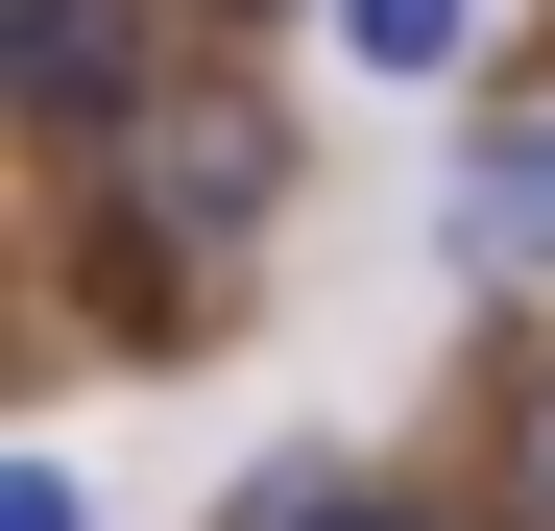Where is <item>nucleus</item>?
Returning <instances> with one entry per match:
<instances>
[{
    "instance_id": "f257e3e1",
    "label": "nucleus",
    "mask_w": 555,
    "mask_h": 531,
    "mask_svg": "<svg viewBox=\"0 0 555 531\" xmlns=\"http://www.w3.org/2000/svg\"><path fill=\"white\" fill-rule=\"evenodd\" d=\"M266 194H291V145H266V98H145L121 121V266H169V242H266Z\"/></svg>"
},
{
    "instance_id": "f03ea898",
    "label": "nucleus",
    "mask_w": 555,
    "mask_h": 531,
    "mask_svg": "<svg viewBox=\"0 0 555 531\" xmlns=\"http://www.w3.org/2000/svg\"><path fill=\"white\" fill-rule=\"evenodd\" d=\"M0 98H25L49 145L145 121V0H25V25H0Z\"/></svg>"
},
{
    "instance_id": "7ed1b4c3",
    "label": "nucleus",
    "mask_w": 555,
    "mask_h": 531,
    "mask_svg": "<svg viewBox=\"0 0 555 531\" xmlns=\"http://www.w3.org/2000/svg\"><path fill=\"white\" fill-rule=\"evenodd\" d=\"M459 266H555V121H483V169H459Z\"/></svg>"
},
{
    "instance_id": "20e7f679",
    "label": "nucleus",
    "mask_w": 555,
    "mask_h": 531,
    "mask_svg": "<svg viewBox=\"0 0 555 531\" xmlns=\"http://www.w3.org/2000/svg\"><path fill=\"white\" fill-rule=\"evenodd\" d=\"M338 49H362V73H459V49H483V0H338Z\"/></svg>"
},
{
    "instance_id": "39448f33",
    "label": "nucleus",
    "mask_w": 555,
    "mask_h": 531,
    "mask_svg": "<svg viewBox=\"0 0 555 531\" xmlns=\"http://www.w3.org/2000/svg\"><path fill=\"white\" fill-rule=\"evenodd\" d=\"M242 531H435V507H387V483H266Z\"/></svg>"
},
{
    "instance_id": "423d86ee",
    "label": "nucleus",
    "mask_w": 555,
    "mask_h": 531,
    "mask_svg": "<svg viewBox=\"0 0 555 531\" xmlns=\"http://www.w3.org/2000/svg\"><path fill=\"white\" fill-rule=\"evenodd\" d=\"M0 531H98V507H73V459H0Z\"/></svg>"
},
{
    "instance_id": "0eeeda50",
    "label": "nucleus",
    "mask_w": 555,
    "mask_h": 531,
    "mask_svg": "<svg viewBox=\"0 0 555 531\" xmlns=\"http://www.w3.org/2000/svg\"><path fill=\"white\" fill-rule=\"evenodd\" d=\"M531 531H555V387H531Z\"/></svg>"
}]
</instances>
